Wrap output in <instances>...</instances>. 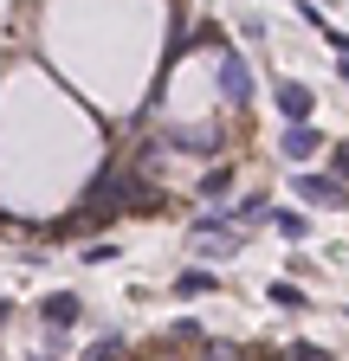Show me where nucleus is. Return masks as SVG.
I'll list each match as a JSON object with an SVG mask.
<instances>
[{
  "label": "nucleus",
  "mask_w": 349,
  "mask_h": 361,
  "mask_svg": "<svg viewBox=\"0 0 349 361\" xmlns=\"http://www.w3.org/2000/svg\"><path fill=\"white\" fill-rule=\"evenodd\" d=\"M117 348H123V336H104V342H91V355H84V361H110Z\"/></svg>",
  "instance_id": "obj_14"
},
{
  "label": "nucleus",
  "mask_w": 349,
  "mask_h": 361,
  "mask_svg": "<svg viewBox=\"0 0 349 361\" xmlns=\"http://www.w3.org/2000/svg\"><path fill=\"white\" fill-rule=\"evenodd\" d=\"M272 97H278V116H285V129H304V123H311V84H297V78H278L272 84Z\"/></svg>",
  "instance_id": "obj_3"
},
{
  "label": "nucleus",
  "mask_w": 349,
  "mask_h": 361,
  "mask_svg": "<svg viewBox=\"0 0 349 361\" xmlns=\"http://www.w3.org/2000/svg\"><path fill=\"white\" fill-rule=\"evenodd\" d=\"M7 316H13V303H7V297H0V323H7Z\"/></svg>",
  "instance_id": "obj_16"
},
{
  "label": "nucleus",
  "mask_w": 349,
  "mask_h": 361,
  "mask_svg": "<svg viewBox=\"0 0 349 361\" xmlns=\"http://www.w3.org/2000/svg\"><path fill=\"white\" fill-rule=\"evenodd\" d=\"M78 258H84V264H110V258H117V245H110V239H104V245H84Z\"/></svg>",
  "instance_id": "obj_13"
},
{
  "label": "nucleus",
  "mask_w": 349,
  "mask_h": 361,
  "mask_svg": "<svg viewBox=\"0 0 349 361\" xmlns=\"http://www.w3.org/2000/svg\"><path fill=\"white\" fill-rule=\"evenodd\" d=\"M227 188H233V161H220V168H207V174H201V194H207V200H220Z\"/></svg>",
  "instance_id": "obj_9"
},
{
  "label": "nucleus",
  "mask_w": 349,
  "mask_h": 361,
  "mask_svg": "<svg viewBox=\"0 0 349 361\" xmlns=\"http://www.w3.org/2000/svg\"><path fill=\"white\" fill-rule=\"evenodd\" d=\"M39 310H46V323H52V336H59V342H65V329H78V316H84V303H78L71 290H52Z\"/></svg>",
  "instance_id": "obj_5"
},
{
  "label": "nucleus",
  "mask_w": 349,
  "mask_h": 361,
  "mask_svg": "<svg viewBox=\"0 0 349 361\" xmlns=\"http://www.w3.org/2000/svg\"><path fill=\"white\" fill-rule=\"evenodd\" d=\"M266 219H272V200H266V194H246V200H239V213H233L239 233H246V226H266Z\"/></svg>",
  "instance_id": "obj_8"
},
{
  "label": "nucleus",
  "mask_w": 349,
  "mask_h": 361,
  "mask_svg": "<svg viewBox=\"0 0 349 361\" xmlns=\"http://www.w3.org/2000/svg\"><path fill=\"white\" fill-rule=\"evenodd\" d=\"M188 245H220V252H239L246 233L233 226V213H194L188 219Z\"/></svg>",
  "instance_id": "obj_1"
},
{
  "label": "nucleus",
  "mask_w": 349,
  "mask_h": 361,
  "mask_svg": "<svg viewBox=\"0 0 349 361\" xmlns=\"http://www.w3.org/2000/svg\"><path fill=\"white\" fill-rule=\"evenodd\" d=\"M272 226H278L291 245H304V239H311V219H304V213H272Z\"/></svg>",
  "instance_id": "obj_10"
},
{
  "label": "nucleus",
  "mask_w": 349,
  "mask_h": 361,
  "mask_svg": "<svg viewBox=\"0 0 349 361\" xmlns=\"http://www.w3.org/2000/svg\"><path fill=\"white\" fill-rule=\"evenodd\" d=\"M317 149H324V135H317L311 123H304V129H285V135H278V155H285V161H311Z\"/></svg>",
  "instance_id": "obj_6"
},
{
  "label": "nucleus",
  "mask_w": 349,
  "mask_h": 361,
  "mask_svg": "<svg viewBox=\"0 0 349 361\" xmlns=\"http://www.w3.org/2000/svg\"><path fill=\"white\" fill-rule=\"evenodd\" d=\"M343 84H349V59H343Z\"/></svg>",
  "instance_id": "obj_17"
},
{
  "label": "nucleus",
  "mask_w": 349,
  "mask_h": 361,
  "mask_svg": "<svg viewBox=\"0 0 349 361\" xmlns=\"http://www.w3.org/2000/svg\"><path fill=\"white\" fill-rule=\"evenodd\" d=\"M330 168H336V180L349 188V142H336V149H330Z\"/></svg>",
  "instance_id": "obj_15"
},
{
  "label": "nucleus",
  "mask_w": 349,
  "mask_h": 361,
  "mask_svg": "<svg viewBox=\"0 0 349 361\" xmlns=\"http://www.w3.org/2000/svg\"><path fill=\"white\" fill-rule=\"evenodd\" d=\"M213 78H220V97H227L233 110H246V104H252V71H246V59H239V52H220Z\"/></svg>",
  "instance_id": "obj_2"
},
{
  "label": "nucleus",
  "mask_w": 349,
  "mask_h": 361,
  "mask_svg": "<svg viewBox=\"0 0 349 361\" xmlns=\"http://www.w3.org/2000/svg\"><path fill=\"white\" fill-rule=\"evenodd\" d=\"M291 194L311 200V207H349V188L336 174H291Z\"/></svg>",
  "instance_id": "obj_4"
},
{
  "label": "nucleus",
  "mask_w": 349,
  "mask_h": 361,
  "mask_svg": "<svg viewBox=\"0 0 349 361\" xmlns=\"http://www.w3.org/2000/svg\"><path fill=\"white\" fill-rule=\"evenodd\" d=\"M266 297H272V303H278V310H304V303H311V297H304V290H297V284H272V290H266Z\"/></svg>",
  "instance_id": "obj_11"
},
{
  "label": "nucleus",
  "mask_w": 349,
  "mask_h": 361,
  "mask_svg": "<svg viewBox=\"0 0 349 361\" xmlns=\"http://www.w3.org/2000/svg\"><path fill=\"white\" fill-rule=\"evenodd\" d=\"M213 290H220L213 271H182V278H174V297H213Z\"/></svg>",
  "instance_id": "obj_7"
},
{
  "label": "nucleus",
  "mask_w": 349,
  "mask_h": 361,
  "mask_svg": "<svg viewBox=\"0 0 349 361\" xmlns=\"http://www.w3.org/2000/svg\"><path fill=\"white\" fill-rule=\"evenodd\" d=\"M285 361H336V355H324V348H311V342H291Z\"/></svg>",
  "instance_id": "obj_12"
}]
</instances>
